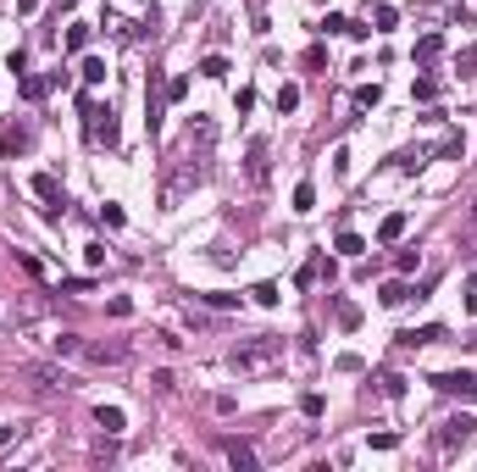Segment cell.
Returning <instances> with one entry per match:
<instances>
[{
  "instance_id": "cell-28",
  "label": "cell",
  "mask_w": 477,
  "mask_h": 472,
  "mask_svg": "<svg viewBox=\"0 0 477 472\" xmlns=\"http://www.w3.org/2000/svg\"><path fill=\"white\" fill-rule=\"evenodd\" d=\"M206 306H211V312H234L239 295H206Z\"/></svg>"
},
{
  "instance_id": "cell-20",
  "label": "cell",
  "mask_w": 477,
  "mask_h": 472,
  "mask_svg": "<svg viewBox=\"0 0 477 472\" xmlns=\"http://www.w3.org/2000/svg\"><path fill=\"white\" fill-rule=\"evenodd\" d=\"M200 78H228V56H206L200 62Z\"/></svg>"
},
{
  "instance_id": "cell-2",
  "label": "cell",
  "mask_w": 477,
  "mask_h": 472,
  "mask_svg": "<svg viewBox=\"0 0 477 472\" xmlns=\"http://www.w3.org/2000/svg\"><path fill=\"white\" fill-rule=\"evenodd\" d=\"M278 356H283L278 339H250V345H239V350H234V373H261V367H272Z\"/></svg>"
},
{
  "instance_id": "cell-16",
  "label": "cell",
  "mask_w": 477,
  "mask_h": 472,
  "mask_svg": "<svg viewBox=\"0 0 477 472\" xmlns=\"http://www.w3.org/2000/svg\"><path fill=\"white\" fill-rule=\"evenodd\" d=\"M50 350H56V356H83V339H78V333H56Z\"/></svg>"
},
{
  "instance_id": "cell-30",
  "label": "cell",
  "mask_w": 477,
  "mask_h": 472,
  "mask_svg": "<svg viewBox=\"0 0 477 472\" xmlns=\"http://www.w3.org/2000/svg\"><path fill=\"white\" fill-rule=\"evenodd\" d=\"M355 322H361V312H355L350 300H339V328H355Z\"/></svg>"
},
{
  "instance_id": "cell-12",
  "label": "cell",
  "mask_w": 477,
  "mask_h": 472,
  "mask_svg": "<svg viewBox=\"0 0 477 472\" xmlns=\"http://www.w3.org/2000/svg\"><path fill=\"white\" fill-rule=\"evenodd\" d=\"M439 56H444V39H439V34L416 39V67H427V62H439Z\"/></svg>"
},
{
  "instance_id": "cell-5",
  "label": "cell",
  "mask_w": 477,
  "mask_h": 472,
  "mask_svg": "<svg viewBox=\"0 0 477 472\" xmlns=\"http://www.w3.org/2000/svg\"><path fill=\"white\" fill-rule=\"evenodd\" d=\"M472 417H444V422H439V450H455V445H467V439H472Z\"/></svg>"
},
{
  "instance_id": "cell-18",
  "label": "cell",
  "mask_w": 477,
  "mask_h": 472,
  "mask_svg": "<svg viewBox=\"0 0 477 472\" xmlns=\"http://www.w3.org/2000/svg\"><path fill=\"white\" fill-rule=\"evenodd\" d=\"M83 83H89V89H94V83H106V62H100V56H83V73H78Z\"/></svg>"
},
{
  "instance_id": "cell-29",
  "label": "cell",
  "mask_w": 477,
  "mask_h": 472,
  "mask_svg": "<svg viewBox=\"0 0 477 472\" xmlns=\"http://www.w3.org/2000/svg\"><path fill=\"white\" fill-rule=\"evenodd\" d=\"M161 95H166V100H183V95H189V78H183V73H178V78L166 83V89H161Z\"/></svg>"
},
{
  "instance_id": "cell-1",
  "label": "cell",
  "mask_w": 477,
  "mask_h": 472,
  "mask_svg": "<svg viewBox=\"0 0 477 472\" xmlns=\"http://www.w3.org/2000/svg\"><path fill=\"white\" fill-rule=\"evenodd\" d=\"M78 111H83V134H89V145H106V151H111V145H117V111L100 106V100H89V95L78 100Z\"/></svg>"
},
{
  "instance_id": "cell-7",
  "label": "cell",
  "mask_w": 477,
  "mask_h": 472,
  "mask_svg": "<svg viewBox=\"0 0 477 472\" xmlns=\"http://www.w3.org/2000/svg\"><path fill=\"white\" fill-rule=\"evenodd\" d=\"M405 228H411V217H405V211H389V217L378 223V244H399Z\"/></svg>"
},
{
  "instance_id": "cell-14",
  "label": "cell",
  "mask_w": 477,
  "mask_h": 472,
  "mask_svg": "<svg viewBox=\"0 0 477 472\" xmlns=\"http://www.w3.org/2000/svg\"><path fill=\"white\" fill-rule=\"evenodd\" d=\"M294 211L306 217V211H317V183L306 178V183H294Z\"/></svg>"
},
{
  "instance_id": "cell-4",
  "label": "cell",
  "mask_w": 477,
  "mask_h": 472,
  "mask_svg": "<svg viewBox=\"0 0 477 472\" xmlns=\"http://www.w3.org/2000/svg\"><path fill=\"white\" fill-rule=\"evenodd\" d=\"M22 378H28L34 389H67V373H62V367H50V361H28V367H22Z\"/></svg>"
},
{
  "instance_id": "cell-17",
  "label": "cell",
  "mask_w": 477,
  "mask_h": 472,
  "mask_svg": "<svg viewBox=\"0 0 477 472\" xmlns=\"http://www.w3.org/2000/svg\"><path fill=\"white\" fill-rule=\"evenodd\" d=\"M333 250H339V256H361V250H366V239H361V234H350V228H344V234L333 239Z\"/></svg>"
},
{
  "instance_id": "cell-21",
  "label": "cell",
  "mask_w": 477,
  "mask_h": 472,
  "mask_svg": "<svg viewBox=\"0 0 477 472\" xmlns=\"http://www.w3.org/2000/svg\"><path fill=\"white\" fill-rule=\"evenodd\" d=\"M17 89H22V100H39L50 89V78H17Z\"/></svg>"
},
{
  "instance_id": "cell-9",
  "label": "cell",
  "mask_w": 477,
  "mask_h": 472,
  "mask_svg": "<svg viewBox=\"0 0 477 472\" xmlns=\"http://www.w3.org/2000/svg\"><path fill=\"white\" fill-rule=\"evenodd\" d=\"M433 339H444V328H439V322H427V328H405V333H399V345H405V350L433 345Z\"/></svg>"
},
{
  "instance_id": "cell-15",
  "label": "cell",
  "mask_w": 477,
  "mask_h": 472,
  "mask_svg": "<svg viewBox=\"0 0 477 472\" xmlns=\"http://www.w3.org/2000/svg\"><path fill=\"white\" fill-rule=\"evenodd\" d=\"M250 178H255V183L266 178V139H255V145H250Z\"/></svg>"
},
{
  "instance_id": "cell-6",
  "label": "cell",
  "mask_w": 477,
  "mask_h": 472,
  "mask_svg": "<svg viewBox=\"0 0 477 472\" xmlns=\"http://www.w3.org/2000/svg\"><path fill=\"white\" fill-rule=\"evenodd\" d=\"M83 356L94 367H117V361H128V345H83Z\"/></svg>"
},
{
  "instance_id": "cell-32",
  "label": "cell",
  "mask_w": 477,
  "mask_h": 472,
  "mask_svg": "<svg viewBox=\"0 0 477 472\" xmlns=\"http://www.w3.org/2000/svg\"><path fill=\"white\" fill-rule=\"evenodd\" d=\"M6 445H17V428H11V422H0V450H6Z\"/></svg>"
},
{
  "instance_id": "cell-27",
  "label": "cell",
  "mask_w": 477,
  "mask_h": 472,
  "mask_svg": "<svg viewBox=\"0 0 477 472\" xmlns=\"http://www.w3.org/2000/svg\"><path fill=\"white\" fill-rule=\"evenodd\" d=\"M250 295H255V300H261V306H278V300H283V295H278V284H255V289H250Z\"/></svg>"
},
{
  "instance_id": "cell-23",
  "label": "cell",
  "mask_w": 477,
  "mask_h": 472,
  "mask_svg": "<svg viewBox=\"0 0 477 472\" xmlns=\"http://www.w3.org/2000/svg\"><path fill=\"white\" fill-rule=\"evenodd\" d=\"M100 223H106V228H122L128 217H122V206H117V200H106V206H100Z\"/></svg>"
},
{
  "instance_id": "cell-22",
  "label": "cell",
  "mask_w": 477,
  "mask_h": 472,
  "mask_svg": "<svg viewBox=\"0 0 477 472\" xmlns=\"http://www.w3.org/2000/svg\"><path fill=\"white\" fill-rule=\"evenodd\" d=\"M378 100H383V89H378V83H361V89H355V106H366V111H372Z\"/></svg>"
},
{
  "instance_id": "cell-31",
  "label": "cell",
  "mask_w": 477,
  "mask_h": 472,
  "mask_svg": "<svg viewBox=\"0 0 477 472\" xmlns=\"http://www.w3.org/2000/svg\"><path fill=\"white\" fill-rule=\"evenodd\" d=\"M455 67H461V73H477V45H472V50H461V56H455Z\"/></svg>"
},
{
  "instance_id": "cell-8",
  "label": "cell",
  "mask_w": 477,
  "mask_h": 472,
  "mask_svg": "<svg viewBox=\"0 0 477 472\" xmlns=\"http://www.w3.org/2000/svg\"><path fill=\"white\" fill-rule=\"evenodd\" d=\"M34 195H39L50 211H62V206H67V200H62V183H56L50 172H39V178H34Z\"/></svg>"
},
{
  "instance_id": "cell-11",
  "label": "cell",
  "mask_w": 477,
  "mask_h": 472,
  "mask_svg": "<svg viewBox=\"0 0 477 472\" xmlns=\"http://www.w3.org/2000/svg\"><path fill=\"white\" fill-rule=\"evenodd\" d=\"M94 422H100L106 433H122V428H128V411H122V405H100V411H94Z\"/></svg>"
},
{
  "instance_id": "cell-19",
  "label": "cell",
  "mask_w": 477,
  "mask_h": 472,
  "mask_svg": "<svg viewBox=\"0 0 477 472\" xmlns=\"http://www.w3.org/2000/svg\"><path fill=\"white\" fill-rule=\"evenodd\" d=\"M378 300H383V306H405V300H411V289H405V284H383V289H378Z\"/></svg>"
},
{
  "instance_id": "cell-26",
  "label": "cell",
  "mask_w": 477,
  "mask_h": 472,
  "mask_svg": "<svg viewBox=\"0 0 477 472\" xmlns=\"http://www.w3.org/2000/svg\"><path fill=\"white\" fill-rule=\"evenodd\" d=\"M294 106H300V89L283 83V89H278V111H294Z\"/></svg>"
},
{
  "instance_id": "cell-24",
  "label": "cell",
  "mask_w": 477,
  "mask_h": 472,
  "mask_svg": "<svg viewBox=\"0 0 477 472\" xmlns=\"http://www.w3.org/2000/svg\"><path fill=\"white\" fill-rule=\"evenodd\" d=\"M439 95V78H416L411 83V100H433Z\"/></svg>"
},
{
  "instance_id": "cell-10",
  "label": "cell",
  "mask_w": 477,
  "mask_h": 472,
  "mask_svg": "<svg viewBox=\"0 0 477 472\" xmlns=\"http://www.w3.org/2000/svg\"><path fill=\"white\" fill-rule=\"evenodd\" d=\"M0 145H6V156L17 161V156H22V151H28V145H34V134H28V128H22V123H11V128H6V139H0Z\"/></svg>"
},
{
  "instance_id": "cell-25",
  "label": "cell",
  "mask_w": 477,
  "mask_h": 472,
  "mask_svg": "<svg viewBox=\"0 0 477 472\" xmlns=\"http://www.w3.org/2000/svg\"><path fill=\"white\" fill-rule=\"evenodd\" d=\"M83 45H89V22H73L67 28V50H83Z\"/></svg>"
},
{
  "instance_id": "cell-13",
  "label": "cell",
  "mask_w": 477,
  "mask_h": 472,
  "mask_svg": "<svg viewBox=\"0 0 477 472\" xmlns=\"http://www.w3.org/2000/svg\"><path fill=\"white\" fill-rule=\"evenodd\" d=\"M222 456H228L234 467H255V450H250V445H239V439H222Z\"/></svg>"
},
{
  "instance_id": "cell-3",
  "label": "cell",
  "mask_w": 477,
  "mask_h": 472,
  "mask_svg": "<svg viewBox=\"0 0 477 472\" xmlns=\"http://www.w3.org/2000/svg\"><path fill=\"white\" fill-rule=\"evenodd\" d=\"M427 384H433L439 394H461V400H477V378H472V373H433Z\"/></svg>"
}]
</instances>
